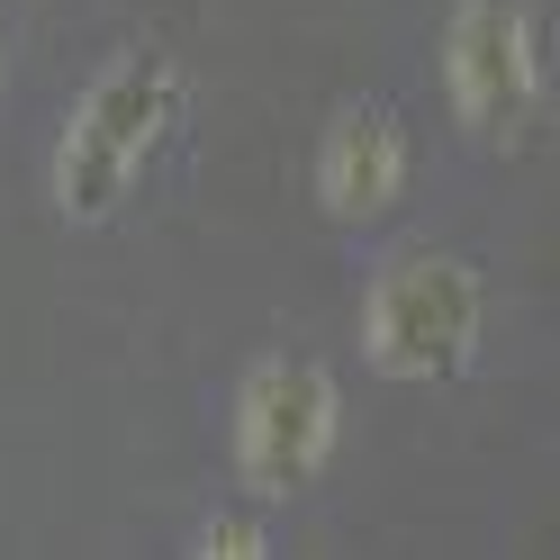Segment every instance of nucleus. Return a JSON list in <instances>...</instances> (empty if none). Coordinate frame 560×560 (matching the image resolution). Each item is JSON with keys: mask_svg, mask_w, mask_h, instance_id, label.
I'll return each mask as SVG.
<instances>
[{"mask_svg": "<svg viewBox=\"0 0 560 560\" xmlns=\"http://www.w3.org/2000/svg\"><path fill=\"white\" fill-rule=\"evenodd\" d=\"M172 118H182V63L163 46H127L109 73L73 100V118L55 136V208L73 226L118 218Z\"/></svg>", "mask_w": 560, "mask_h": 560, "instance_id": "nucleus-1", "label": "nucleus"}, {"mask_svg": "<svg viewBox=\"0 0 560 560\" xmlns=\"http://www.w3.org/2000/svg\"><path fill=\"white\" fill-rule=\"evenodd\" d=\"M488 326V290L462 254H389L362 290V362L380 380H462Z\"/></svg>", "mask_w": 560, "mask_h": 560, "instance_id": "nucleus-2", "label": "nucleus"}, {"mask_svg": "<svg viewBox=\"0 0 560 560\" xmlns=\"http://www.w3.org/2000/svg\"><path fill=\"white\" fill-rule=\"evenodd\" d=\"M343 443V389L326 362L307 353H271L235 380V407H226V452H235V479L244 498H299L307 479L335 462Z\"/></svg>", "mask_w": 560, "mask_h": 560, "instance_id": "nucleus-3", "label": "nucleus"}, {"mask_svg": "<svg viewBox=\"0 0 560 560\" xmlns=\"http://www.w3.org/2000/svg\"><path fill=\"white\" fill-rule=\"evenodd\" d=\"M551 63H542V19L534 0H452L443 19V109L470 145H524L542 118Z\"/></svg>", "mask_w": 560, "mask_h": 560, "instance_id": "nucleus-4", "label": "nucleus"}, {"mask_svg": "<svg viewBox=\"0 0 560 560\" xmlns=\"http://www.w3.org/2000/svg\"><path fill=\"white\" fill-rule=\"evenodd\" d=\"M416 182V145H407V127L380 109V100H343V109L326 118L317 136V154H307V190H317V208L335 226H380L389 208L407 199Z\"/></svg>", "mask_w": 560, "mask_h": 560, "instance_id": "nucleus-5", "label": "nucleus"}, {"mask_svg": "<svg viewBox=\"0 0 560 560\" xmlns=\"http://www.w3.org/2000/svg\"><path fill=\"white\" fill-rule=\"evenodd\" d=\"M190 551H199V560H262V551H271V534H262L254 515H208Z\"/></svg>", "mask_w": 560, "mask_h": 560, "instance_id": "nucleus-6", "label": "nucleus"}]
</instances>
